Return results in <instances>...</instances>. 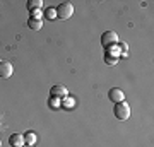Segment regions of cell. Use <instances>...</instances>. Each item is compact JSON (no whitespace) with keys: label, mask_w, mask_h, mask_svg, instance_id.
I'll return each instance as SVG.
<instances>
[{"label":"cell","mask_w":154,"mask_h":147,"mask_svg":"<svg viewBox=\"0 0 154 147\" xmlns=\"http://www.w3.org/2000/svg\"><path fill=\"white\" fill-rule=\"evenodd\" d=\"M113 113H115L116 120L125 121V120H128V118H130V106H128L125 101L116 103V104H115V109H113Z\"/></svg>","instance_id":"cell-1"},{"label":"cell","mask_w":154,"mask_h":147,"mask_svg":"<svg viewBox=\"0 0 154 147\" xmlns=\"http://www.w3.org/2000/svg\"><path fill=\"white\" fill-rule=\"evenodd\" d=\"M55 11H57V17L65 21V19L72 17V14H74V5H72V4H69V2H62V4L57 7Z\"/></svg>","instance_id":"cell-2"},{"label":"cell","mask_w":154,"mask_h":147,"mask_svg":"<svg viewBox=\"0 0 154 147\" xmlns=\"http://www.w3.org/2000/svg\"><path fill=\"white\" fill-rule=\"evenodd\" d=\"M116 41H118V34L115 31H105L103 36H101V44L105 48H110L111 44H115Z\"/></svg>","instance_id":"cell-3"},{"label":"cell","mask_w":154,"mask_h":147,"mask_svg":"<svg viewBox=\"0 0 154 147\" xmlns=\"http://www.w3.org/2000/svg\"><path fill=\"white\" fill-rule=\"evenodd\" d=\"M108 98H110V101H113V103H122V101H125V93L122 91V89H118V87H113V89H110V93H108Z\"/></svg>","instance_id":"cell-4"},{"label":"cell","mask_w":154,"mask_h":147,"mask_svg":"<svg viewBox=\"0 0 154 147\" xmlns=\"http://www.w3.org/2000/svg\"><path fill=\"white\" fill-rule=\"evenodd\" d=\"M14 74V67H12V63H9V62H0V77L2 79H9V77Z\"/></svg>","instance_id":"cell-5"},{"label":"cell","mask_w":154,"mask_h":147,"mask_svg":"<svg viewBox=\"0 0 154 147\" xmlns=\"http://www.w3.org/2000/svg\"><path fill=\"white\" fill-rule=\"evenodd\" d=\"M50 93H51V96H53V98H67L69 91H67V87H65V86H62V84H57V86H53L51 89H50Z\"/></svg>","instance_id":"cell-6"},{"label":"cell","mask_w":154,"mask_h":147,"mask_svg":"<svg viewBox=\"0 0 154 147\" xmlns=\"http://www.w3.org/2000/svg\"><path fill=\"white\" fill-rule=\"evenodd\" d=\"M9 144L12 147H22L24 145V135L22 133H14V135L9 137Z\"/></svg>","instance_id":"cell-7"},{"label":"cell","mask_w":154,"mask_h":147,"mask_svg":"<svg viewBox=\"0 0 154 147\" xmlns=\"http://www.w3.org/2000/svg\"><path fill=\"white\" fill-rule=\"evenodd\" d=\"M36 132H26L24 133V144H28V145H34L36 144Z\"/></svg>","instance_id":"cell-8"},{"label":"cell","mask_w":154,"mask_h":147,"mask_svg":"<svg viewBox=\"0 0 154 147\" xmlns=\"http://www.w3.org/2000/svg\"><path fill=\"white\" fill-rule=\"evenodd\" d=\"M41 7H43V0H29L28 2L29 11H41Z\"/></svg>","instance_id":"cell-9"},{"label":"cell","mask_w":154,"mask_h":147,"mask_svg":"<svg viewBox=\"0 0 154 147\" xmlns=\"http://www.w3.org/2000/svg\"><path fill=\"white\" fill-rule=\"evenodd\" d=\"M28 26L33 29V31H39L43 27V21H36V19H29L28 21Z\"/></svg>","instance_id":"cell-10"},{"label":"cell","mask_w":154,"mask_h":147,"mask_svg":"<svg viewBox=\"0 0 154 147\" xmlns=\"http://www.w3.org/2000/svg\"><path fill=\"white\" fill-rule=\"evenodd\" d=\"M116 60H118V58H116V57H113V55H110V53H108V55L105 57V62L108 63V65H115Z\"/></svg>","instance_id":"cell-11"},{"label":"cell","mask_w":154,"mask_h":147,"mask_svg":"<svg viewBox=\"0 0 154 147\" xmlns=\"http://www.w3.org/2000/svg\"><path fill=\"white\" fill-rule=\"evenodd\" d=\"M45 14H46V17H48V19H55V17H57V11L53 9V7L46 9V12H45Z\"/></svg>","instance_id":"cell-12"},{"label":"cell","mask_w":154,"mask_h":147,"mask_svg":"<svg viewBox=\"0 0 154 147\" xmlns=\"http://www.w3.org/2000/svg\"><path fill=\"white\" fill-rule=\"evenodd\" d=\"M31 19L41 21V11H31Z\"/></svg>","instance_id":"cell-13"},{"label":"cell","mask_w":154,"mask_h":147,"mask_svg":"<svg viewBox=\"0 0 154 147\" xmlns=\"http://www.w3.org/2000/svg\"><path fill=\"white\" fill-rule=\"evenodd\" d=\"M50 106H51V108H58V106H60V103H58V99L51 96V99H50Z\"/></svg>","instance_id":"cell-14"},{"label":"cell","mask_w":154,"mask_h":147,"mask_svg":"<svg viewBox=\"0 0 154 147\" xmlns=\"http://www.w3.org/2000/svg\"><path fill=\"white\" fill-rule=\"evenodd\" d=\"M72 104H74V101H72V99H63V106H65V108H72Z\"/></svg>","instance_id":"cell-15"},{"label":"cell","mask_w":154,"mask_h":147,"mask_svg":"<svg viewBox=\"0 0 154 147\" xmlns=\"http://www.w3.org/2000/svg\"><path fill=\"white\" fill-rule=\"evenodd\" d=\"M122 50H123V55L127 57V44L125 43H122Z\"/></svg>","instance_id":"cell-16"},{"label":"cell","mask_w":154,"mask_h":147,"mask_svg":"<svg viewBox=\"0 0 154 147\" xmlns=\"http://www.w3.org/2000/svg\"><path fill=\"white\" fill-rule=\"evenodd\" d=\"M22 147H33V145H28V144H24V145H22Z\"/></svg>","instance_id":"cell-17"},{"label":"cell","mask_w":154,"mask_h":147,"mask_svg":"<svg viewBox=\"0 0 154 147\" xmlns=\"http://www.w3.org/2000/svg\"><path fill=\"white\" fill-rule=\"evenodd\" d=\"M0 147H2V140H0Z\"/></svg>","instance_id":"cell-18"}]
</instances>
